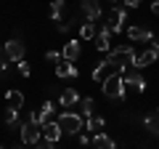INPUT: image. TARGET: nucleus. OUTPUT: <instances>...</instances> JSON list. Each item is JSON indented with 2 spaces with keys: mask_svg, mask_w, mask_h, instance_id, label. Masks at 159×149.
Instances as JSON below:
<instances>
[{
  "mask_svg": "<svg viewBox=\"0 0 159 149\" xmlns=\"http://www.w3.org/2000/svg\"><path fill=\"white\" fill-rule=\"evenodd\" d=\"M135 53H138V51H135L133 46H119V48H111V51H109L106 61L111 64L117 72L125 74V69H127V67H133V59H135Z\"/></svg>",
  "mask_w": 159,
  "mask_h": 149,
  "instance_id": "nucleus-1",
  "label": "nucleus"
},
{
  "mask_svg": "<svg viewBox=\"0 0 159 149\" xmlns=\"http://www.w3.org/2000/svg\"><path fill=\"white\" fill-rule=\"evenodd\" d=\"M101 91H103V96L106 99H125L127 96V85H125V80H122V72H117V74H111L106 83H101Z\"/></svg>",
  "mask_w": 159,
  "mask_h": 149,
  "instance_id": "nucleus-2",
  "label": "nucleus"
},
{
  "mask_svg": "<svg viewBox=\"0 0 159 149\" xmlns=\"http://www.w3.org/2000/svg\"><path fill=\"white\" fill-rule=\"evenodd\" d=\"M56 123L61 125L64 136H77V133L85 128V117H82V115H74V112H61Z\"/></svg>",
  "mask_w": 159,
  "mask_h": 149,
  "instance_id": "nucleus-3",
  "label": "nucleus"
},
{
  "mask_svg": "<svg viewBox=\"0 0 159 149\" xmlns=\"http://www.w3.org/2000/svg\"><path fill=\"white\" fill-rule=\"evenodd\" d=\"M19 131H21V144L24 147H34V144L43 138V128H40L32 117H27V120L19 125Z\"/></svg>",
  "mask_w": 159,
  "mask_h": 149,
  "instance_id": "nucleus-4",
  "label": "nucleus"
},
{
  "mask_svg": "<svg viewBox=\"0 0 159 149\" xmlns=\"http://www.w3.org/2000/svg\"><path fill=\"white\" fill-rule=\"evenodd\" d=\"M125 22H127V8H125V6H122V8H111V11L106 13V27L111 29V35H119V32H122Z\"/></svg>",
  "mask_w": 159,
  "mask_h": 149,
  "instance_id": "nucleus-5",
  "label": "nucleus"
},
{
  "mask_svg": "<svg viewBox=\"0 0 159 149\" xmlns=\"http://www.w3.org/2000/svg\"><path fill=\"white\" fill-rule=\"evenodd\" d=\"M3 53H6V59H8L11 64H16V61H21V59H24L27 46H24L19 37H11L8 43H3Z\"/></svg>",
  "mask_w": 159,
  "mask_h": 149,
  "instance_id": "nucleus-6",
  "label": "nucleus"
},
{
  "mask_svg": "<svg viewBox=\"0 0 159 149\" xmlns=\"http://www.w3.org/2000/svg\"><path fill=\"white\" fill-rule=\"evenodd\" d=\"M80 8H82V13H85L88 22L101 24V3H98V0H80Z\"/></svg>",
  "mask_w": 159,
  "mask_h": 149,
  "instance_id": "nucleus-7",
  "label": "nucleus"
},
{
  "mask_svg": "<svg viewBox=\"0 0 159 149\" xmlns=\"http://www.w3.org/2000/svg\"><path fill=\"white\" fill-rule=\"evenodd\" d=\"M122 80H125L127 91H135V93H143V91H146V80H143V74L138 72V69L125 72V74H122Z\"/></svg>",
  "mask_w": 159,
  "mask_h": 149,
  "instance_id": "nucleus-8",
  "label": "nucleus"
},
{
  "mask_svg": "<svg viewBox=\"0 0 159 149\" xmlns=\"http://www.w3.org/2000/svg\"><path fill=\"white\" fill-rule=\"evenodd\" d=\"M159 59V53L154 51V48H143V51L135 53V59H133V69H143V67H151L154 61Z\"/></svg>",
  "mask_w": 159,
  "mask_h": 149,
  "instance_id": "nucleus-9",
  "label": "nucleus"
},
{
  "mask_svg": "<svg viewBox=\"0 0 159 149\" xmlns=\"http://www.w3.org/2000/svg\"><path fill=\"white\" fill-rule=\"evenodd\" d=\"M96 48L103 51V53L111 51V29H109L103 22H101V27H98V32H96Z\"/></svg>",
  "mask_w": 159,
  "mask_h": 149,
  "instance_id": "nucleus-10",
  "label": "nucleus"
},
{
  "mask_svg": "<svg viewBox=\"0 0 159 149\" xmlns=\"http://www.w3.org/2000/svg\"><path fill=\"white\" fill-rule=\"evenodd\" d=\"M53 109H56V104H53L51 99H48V101L43 104V107H40V109H34V112H32V115H29V117H32V120L37 123L40 128H43V125H45L48 120H51V115H53Z\"/></svg>",
  "mask_w": 159,
  "mask_h": 149,
  "instance_id": "nucleus-11",
  "label": "nucleus"
},
{
  "mask_svg": "<svg viewBox=\"0 0 159 149\" xmlns=\"http://www.w3.org/2000/svg\"><path fill=\"white\" fill-rule=\"evenodd\" d=\"M43 138H45V141H51V144H58V141L64 138L61 125H58L56 120H48L45 125H43Z\"/></svg>",
  "mask_w": 159,
  "mask_h": 149,
  "instance_id": "nucleus-12",
  "label": "nucleus"
},
{
  "mask_svg": "<svg viewBox=\"0 0 159 149\" xmlns=\"http://www.w3.org/2000/svg\"><path fill=\"white\" fill-rule=\"evenodd\" d=\"M111 74H117V69H114L111 64H109L106 59H103V61L98 64L96 69H93V83H98V85H101V83H106L109 77H111Z\"/></svg>",
  "mask_w": 159,
  "mask_h": 149,
  "instance_id": "nucleus-13",
  "label": "nucleus"
},
{
  "mask_svg": "<svg viewBox=\"0 0 159 149\" xmlns=\"http://www.w3.org/2000/svg\"><path fill=\"white\" fill-rule=\"evenodd\" d=\"M127 37H130V40H135V43H151V40H154V32L135 24V27H127Z\"/></svg>",
  "mask_w": 159,
  "mask_h": 149,
  "instance_id": "nucleus-14",
  "label": "nucleus"
},
{
  "mask_svg": "<svg viewBox=\"0 0 159 149\" xmlns=\"http://www.w3.org/2000/svg\"><path fill=\"white\" fill-rule=\"evenodd\" d=\"M80 53H82V43H80V40H69L66 46L61 48L64 61H77V59H80Z\"/></svg>",
  "mask_w": 159,
  "mask_h": 149,
  "instance_id": "nucleus-15",
  "label": "nucleus"
},
{
  "mask_svg": "<svg viewBox=\"0 0 159 149\" xmlns=\"http://www.w3.org/2000/svg\"><path fill=\"white\" fill-rule=\"evenodd\" d=\"M90 144H93V149H117L114 138H111V136H106V133H93Z\"/></svg>",
  "mask_w": 159,
  "mask_h": 149,
  "instance_id": "nucleus-16",
  "label": "nucleus"
},
{
  "mask_svg": "<svg viewBox=\"0 0 159 149\" xmlns=\"http://www.w3.org/2000/svg\"><path fill=\"white\" fill-rule=\"evenodd\" d=\"M143 125H146V131L151 133V136H159V109L148 112V115H146V120H143Z\"/></svg>",
  "mask_w": 159,
  "mask_h": 149,
  "instance_id": "nucleus-17",
  "label": "nucleus"
},
{
  "mask_svg": "<svg viewBox=\"0 0 159 149\" xmlns=\"http://www.w3.org/2000/svg\"><path fill=\"white\" fill-rule=\"evenodd\" d=\"M77 67H74V61H61L56 64V77H77Z\"/></svg>",
  "mask_w": 159,
  "mask_h": 149,
  "instance_id": "nucleus-18",
  "label": "nucleus"
},
{
  "mask_svg": "<svg viewBox=\"0 0 159 149\" xmlns=\"http://www.w3.org/2000/svg\"><path fill=\"white\" fill-rule=\"evenodd\" d=\"M85 128H88V131H93V133H103L106 120H103L101 115H90V117H85Z\"/></svg>",
  "mask_w": 159,
  "mask_h": 149,
  "instance_id": "nucleus-19",
  "label": "nucleus"
},
{
  "mask_svg": "<svg viewBox=\"0 0 159 149\" xmlns=\"http://www.w3.org/2000/svg\"><path fill=\"white\" fill-rule=\"evenodd\" d=\"M58 104H61V107H74V104H80V93L74 91V88H66V91L58 96Z\"/></svg>",
  "mask_w": 159,
  "mask_h": 149,
  "instance_id": "nucleus-20",
  "label": "nucleus"
},
{
  "mask_svg": "<svg viewBox=\"0 0 159 149\" xmlns=\"http://www.w3.org/2000/svg\"><path fill=\"white\" fill-rule=\"evenodd\" d=\"M6 107L21 109V107H24V93H21V91H8V93H6Z\"/></svg>",
  "mask_w": 159,
  "mask_h": 149,
  "instance_id": "nucleus-21",
  "label": "nucleus"
},
{
  "mask_svg": "<svg viewBox=\"0 0 159 149\" xmlns=\"http://www.w3.org/2000/svg\"><path fill=\"white\" fill-rule=\"evenodd\" d=\"M96 32H98V24L85 22L82 27H80V40H93V37H96Z\"/></svg>",
  "mask_w": 159,
  "mask_h": 149,
  "instance_id": "nucleus-22",
  "label": "nucleus"
},
{
  "mask_svg": "<svg viewBox=\"0 0 159 149\" xmlns=\"http://www.w3.org/2000/svg\"><path fill=\"white\" fill-rule=\"evenodd\" d=\"M3 120H6L8 128H19V109L6 107V115H3Z\"/></svg>",
  "mask_w": 159,
  "mask_h": 149,
  "instance_id": "nucleus-23",
  "label": "nucleus"
},
{
  "mask_svg": "<svg viewBox=\"0 0 159 149\" xmlns=\"http://www.w3.org/2000/svg\"><path fill=\"white\" fill-rule=\"evenodd\" d=\"M93 107H96V101H93L90 96L82 99V101H80V112H82V117H90L93 115Z\"/></svg>",
  "mask_w": 159,
  "mask_h": 149,
  "instance_id": "nucleus-24",
  "label": "nucleus"
},
{
  "mask_svg": "<svg viewBox=\"0 0 159 149\" xmlns=\"http://www.w3.org/2000/svg\"><path fill=\"white\" fill-rule=\"evenodd\" d=\"M61 11H64V0H53L51 3V19L53 22H61Z\"/></svg>",
  "mask_w": 159,
  "mask_h": 149,
  "instance_id": "nucleus-25",
  "label": "nucleus"
},
{
  "mask_svg": "<svg viewBox=\"0 0 159 149\" xmlns=\"http://www.w3.org/2000/svg\"><path fill=\"white\" fill-rule=\"evenodd\" d=\"M45 61H51V64H61L64 56H61V51H48V53H45Z\"/></svg>",
  "mask_w": 159,
  "mask_h": 149,
  "instance_id": "nucleus-26",
  "label": "nucleus"
},
{
  "mask_svg": "<svg viewBox=\"0 0 159 149\" xmlns=\"http://www.w3.org/2000/svg\"><path fill=\"white\" fill-rule=\"evenodd\" d=\"M16 69H19L21 77H29V74H32V69H29V64L24 61V59H21V61H16Z\"/></svg>",
  "mask_w": 159,
  "mask_h": 149,
  "instance_id": "nucleus-27",
  "label": "nucleus"
},
{
  "mask_svg": "<svg viewBox=\"0 0 159 149\" xmlns=\"http://www.w3.org/2000/svg\"><path fill=\"white\" fill-rule=\"evenodd\" d=\"M8 64H11V61H8V59H6V53L0 51V77H3V74H6V69H8Z\"/></svg>",
  "mask_w": 159,
  "mask_h": 149,
  "instance_id": "nucleus-28",
  "label": "nucleus"
},
{
  "mask_svg": "<svg viewBox=\"0 0 159 149\" xmlns=\"http://www.w3.org/2000/svg\"><path fill=\"white\" fill-rule=\"evenodd\" d=\"M72 27H74V19H66V22H61V24H58V32H69Z\"/></svg>",
  "mask_w": 159,
  "mask_h": 149,
  "instance_id": "nucleus-29",
  "label": "nucleus"
},
{
  "mask_svg": "<svg viewBox=\"0 0 159 149\" xmlns=\"http://www.w3.org/2000/svg\"><path fill=\"white\" fill-rule=\"evenodd\" d=\"M141 6V0H125V8H138Z\"/></svg>",
  "mask_w": 159,
  "mask_h": 149,
  "instance_id": "nucleus-30",
  "label": "nucleus"
},
{
  "mask_svg": "<svg viewBox=\"0 0 159 149\" xmlns=\"http://www.w3.org/2000/svg\"><path fill=\"white\" fill-rule=\"evenodd\" d=\"M80 136V144H82V147H85V144H90V136H85V133H77Z\"/></svg>",
  "mask_w": 159,
  "mask_h": 149,
  "instance_id": "nucleus-31",
  "label": "nucleus"
},
{
  "mask_svg": "<svg viewBox=\"0 0 159 149\" xmlns=\"http://www.w3.org/2000/svg\"><path fill=\"white\" fill-rule=\"evenodd\" d=\"M151 11L157 13V16H159V0H151Z\"/></svg>",
  "mask_w": 159,
  "mask_h": 149,
  "instance_id": "nucleus-32",
  "label": "nucleus"
},
{
  "mask_svg": "<svg viewBox=\"0 0 159 149\" xmlns=\"http://www.w3.org/2000/svg\"><path fill=\"white\" fill-rule=\"evenodd\" d=\"M151 48H154V51L159 53V37H157V35H154V40H151Z\"/></svg>",
  "mask_w": 159,
  "mask_h": 149,
  "instance_id": "nucleus-33",
  "label": "nucleus"
},
{
  "mask_svg": "<svg viewBox=\"0 0 159 149\" xmlns=\"http://www.w3.org/2000/svg\"><path fill=\"white\" fill-rule=\"evenodd\" d=\"M11 149H24V147H16V144H13V147H11Z\"/></svg>",
  "mask_w": 159,
  "mask_h": 149,
  "instance_id": "nucleus-34",
  "label": "nucleus"
},
{
  "mask_svg": "<svg viewBox=\"0 0 159 149\" xmlns=\"http://www.w3.org/2000/svg\"><path fill=\"white\" fill-rule=\"evenodd\" d=\"M0 149H6V147H3V144H0Z\"/></svg>",
  "mask_w": 159,
  "mask_h": 149,
  "instance_id": "nucleus-35",
  "label": "nucleus"
},
{
  "mask_svg": "<svg viewBox=\"0 0 159 149\" xmlns=\"http://www.w3.org/2000/svg\"><path fill=\"white\" fill-rule=\"evenodd\" d=\"M143 149H151V147H143Z\"/></svg>",
  "mask_w": 159,
  "mask_h": 149,
  "instance_id": "nucleus-36",
  "label": "nucleus"
},
{
  "mask_svg": "<svg viewBox=\"0 0 159 149\" xmlns=\"http://www.w3.org/2000/svg\"><path fill=\"white\" fill-rule=\"evenodd\" d=\"M109 3H114V0H109Z\"/></svg>",
  "mask_w": 159,
  "mask_h": 149,
  "instance_id": "nucleus-37",
  "label": "nucleus"
},
{
  "mask_svg": "<svg viewBox=\"0 0 159 149\" xmlns=\"http://www.w3.org/2000/svg\"><path fill=\"white\" fill-rule=\"evenodd\" d=\"M34 149H37V147H34Z\"/></svg>",
  "mask_w": 159,
  "mask_h": 149,
  "instance_id": "nucleus-38",
  "label": "nucleus"
}]
</instances>
